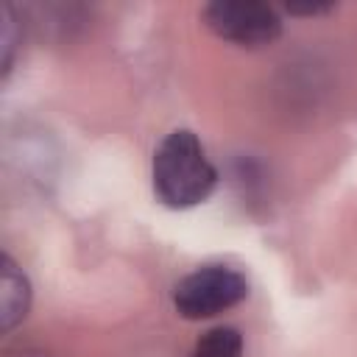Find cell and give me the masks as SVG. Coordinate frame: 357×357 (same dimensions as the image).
Here are the masks:
<instances>
[{"mask_svg": "<svg viewBox=\"0 0 357 357\" xmlns=\"http://www.w3.org/2000/svg\"><path fill=\"white\" fill-rule=\"evenodd\" d=\"M204 22L215 36L240 47H265L282 33L279 11L259 0H215L204 6Z\"/></svg>", "mask_w": 357, "mask_h": 357, "instance_id": "3", "label": "cell"}, {"mask_svg": "<svg viewBox=\"0 0 357 357\" xmlns=\"http://www.w3.org/2000/svg\"><path fill=\"white\" fill-rule=\"evenodd\" d=\"M17 20L11 6H3V73L11 70V59H14V47H17Z\"/></svg>", "mask_w": 357, "mask_h": 357, "instance_id": "6", "label": "cell"}, {"mask_svg": "<svg viewBox=\"0 0 357 357\" xmlns=\"http://www.w3.org/2000/svg\"><path fill=\"white\" fill-rule=\"evenodd\" d=\"M31 304V284L25 273L17 268V262L6 254L0 262V315H3V332H11L28 312Z\"/></svg>", "mask_w": 357, "mask_h": 357, "instance_id": "4", "label": "cell"}, {"mask_svg": "<svg viewBox=\"0 0 357 357\" xmlns=\"http://www.w3.org/2000/svg\"><path fill=\"white\" fill-rule=\"evenodd\" d=\"M248 296V282L237 268L201 265L173 287V307L187 321L215 318Z\"/></svg>", "mask_w": 357, "mask_h": 357, "instance_id": "2", "label": "cell"}, {"mask_svg": "<svg viewBox=\"0 0 357 357\" xmlns=\"http://www.w3.org/2000/svg\"><path fill=\"white\" fill-rule=\"evenodd\" d=\"M290 14H304V17H315V14H326V11H332V6H290L287 8Z\"/></svg>", "mask_w": 357, "mask_h": 357, "instance_id": "7", "label": "cell"}, {"mask_svg": "<svg viewBox=\"0 0 357 357\" xmlns=\"http://www.w3.org/2000/svg\"><path fill=\"white\" fill-rule=\"evenodd\" d=\"M190 357H243V335L234 326H215L198 337Z\"/></svg>", "mask_w": 357, "mask_h": 357, "instance_id": "5", "label": "cell"}, {"mask_svg": "<svg viewBox=\"0 0 357 357\" xmlns=\"http://www.w3.org/2000/svg\"><path fill=\"white\" fill-rule=\"evenodd\" d=\"M218 187V170L190 128L170 131L153 151V192L170 209L204 204Z\"/></svg>", "mask_w": 357, "mask_h": 357, "instance_id": "1", "label": "cell"}]
</instances>
